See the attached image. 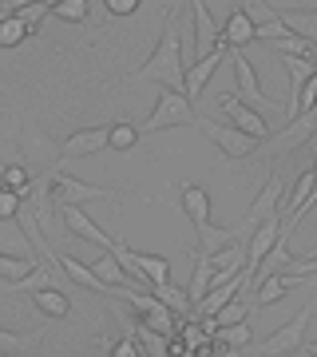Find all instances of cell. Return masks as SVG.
<instances>
[{
	"mask_svg": "<svg viewBox=\"0 0 317 357\" xmlns=\"http://www.w3.org/2000/svg\"><path fill=\"white\" fill-rule=\"evenodd\" d=\"M190 123H199L194 103L183 91H159V103L139 123V135H155V131H167V128H190Z\"/></svg>",
	"mask_w": 317,
	"mask_h": 357,
	"instance_id": "3957f363",
	"label": "cell"
},
{
	"mask_svg": "<svg viewBox=\"0 0 317 357\" xmlns=\"http://www.w3.org/2000/svg\"><path fill=\"white\" fill-rule=\"evenodd\" d=\"M314 310H317V298H314V302H305V306L297 310L286 326H278L270 337H262V342H258V357H286V354L305 349V333H309V318H314Z\"/></svg>",
	"mask_w": 317,
	"mask_h": 357,
	"instance_id": "7a4b0ae2",
	"label": "cell"
},
{
	"mask_svg": "<svg viewBox=\"0 0 317 357\" xmlns=\"http://www.w3.org/2000/svg\"><path fill=\"white\" fill-rule=\"evenodd\" d=\"M250 310H254V306H246V298L238 294V298H234L226 310H218V318H215V321H218V330H222V326H246Z\"/></svg>",
	"mask_w": 317,
	"mask_h": 357,
	"instance_id": "1f68e13d",
	"label": "cell"
},
{
	"mask_svg": "<svg viewBox=\"0 0 317 357\" xmlns=\"http://www.w3.org/2000/svg\"><path fill=\"white\" fill-rule=\"evenodd\" d=\"M194 234H199V243H194V255H218V250H226V246L242 243V230H238V227H215V222L199 227Z\"/></svg>",
	"mask_w": 317,
	"mask_h": 357,
	"instance_id": "e0dca14e",
	"label": "cell"
},
{
	"mask_svg": "<svg viewBox=\"0 0 317 357\" xmlns=\"http://www.w3.org/2000/svg\"><path fill=\"white\" fill-rule=\"evenodd\" d=\"M210 286H215V262H210V255H194V274H190V306H199L206 294H210Z\"/></svg>",
	"mask_w": 317,
	"mask_h": 357,
	"instance_id": "44dd1931",
	"label": "cell"
},
{
	"mask_svg": "<svg viewBox=\"0 0 317 357\" xmlns=\"http://www.w3.org/2000/svg\"><path fill=\"white\" fill-rule=\"evenodd\" d=\"M254 342V330L250 326H222V330L215 333V342L210 345H222V349H242V345Z\"/></svg>",
	"mask_w": 317,
	"mask_h": 357,
	"instance_id": "f546056e",
	"label": "cell"
},
{
	"mask_svg": "<svg viewBox=\"0 0 317 357\" xmlns=\"http://www.w3.org/2000/svg\"><path fill=\"white\" fill-rule=\"evenodd\" d=\"M52 16H60L68 24H84L88 20V0H60V4H52Z\"/></svg>",
	"mask_w": 317,
	"mask_h": 357,
	"instance_id": "d6a6232c",
	"label": "cell"
},
{
	"mask_svg": "<svg viewBox=\"0 0 317 357\" xmlns=\"http://www.w3.org/2000/svg\"><path fill=\"white\" fill-rule=\"evenodd\" d=\"M16 16H20V24L28 28V36H36L40 24H44V16H52V4H16Z\"/></svg>",
	"mask_w": 317,
	"mask_h": 357,
	"instance_id": "4dcf8cb0",
	"label": "cell"
},
{
	"mask_svg": "<svg viewBox=\"0 0 317 357\" xmlns=\"http://www.w3.org/2000/svg\"><path fill=\"white\" fill-rule=\"evenodd\" d=\"M135 143H139V128H135V123H127V119L111 123V131H107V147H111V151H131Z\"/></svg>",
	"mask_w": 317,
	"mask_h": 357,
	"instance_id": "83f0119b",
	"label": "cell"
},
{
	"mask_svg": "<svg viewBox=\"0 0 317 357\" xmlns=\"http://www.w3.org/2000/svg\"><path fill=\"white\" fill-rule=\"evenodd\" d=\"M234 56V96H238L250 112H278L281 103L278 100H270L266 91L258 88V72L250 68V60H246V52H230Z\"/></svg>",
	"mask_w": 317,
	"mask_h": 357,
	"instance_id": "52a82bcc",
	"label": "cell"
},
{
	"mask_svg": "<svg viewBox=\"0 0 317 357\" xmlns=\"http://www.w3.org/2000/svg\"><path fill=\"white\" fill-rule=\"evenodd\" d=\"M314 139H317V107H305L297 119H290L281 131H274L258 151L270 155V159H281V155L297 151V147H305V143H314Z\"/></svg>",
	"mask_w": 317,
	"mask_h": 357,
	"instance_id": "277c9868",
	"label": "cell"
},
{
	"mask_svg": "<svg viewBox=\"0 0 317 357\" xmlns=\"http://www.w3.org/2000/svg\"><path fill=\"white\" fill-rule=\"evenodd\" d=\"M178 199H183V211H187L190 227L199 230L210 222V195H206V187H199V183H183L178 187Z\"/></svg>",
	"mask_w": 317,
	"mask_h": 357,
	"instance_id": "d6986e66",
	"label": "cell"
},
{
	"mask_svg": "<svg viewBox=\"0 0 317 357\" xmlns=\"http://www.w3.org/2000/svg\"><path fill=\"white\" fill-rule=\"evenodd\" d=\"M309 278H297V274H270V278L258 282V298H254V310H270L274 302H281L290 290L305 286Z\"/></svg>",
	"mask_w": 317,
	"mask_h": 357,
	"instance_id": "9a60e30c",
	"label": "cell"
},
{
	"mask_svg": "<svg viewBox=\"0 0 317 357\" xmlns=\"http://www.w3.org/2000/svg\"><path fill=\"white\" fill-rule=\"evenodd\" d=\"M254 32H258V24H254L250 16L242 13V8H234V13L222 20V44H226L230 52H242L254 44Z\"/></svg>",
	"mask_w": 317,
	"mask_h": 357,
	"instance_id": "ac0fdd59",
	"label": "cell"
},
{
	"mask_svg": "<svg viewBox=\"0 0 317 357\" xmlns=\"http://www.w3.org/2000/svg\"><path fill=\"white\" fill-rule=\"evenodd\" d=\"M278 238H281V215L270 218V222H262V227L242 243L246 246V274H258V270H262V262H266L270 250L278 246Z\"/></svg>",
	"mask_w": 317,
	"mask_h": 357,
	"instance_id": "8fae6325",
	"label": "cell"
},
{
	"mask_svg": "<svg viewBox=\"0 0 317 357\" xmlns=\"http://www.w3.org/2000/svg\"><path fill=\"white\" fill-rule=\"evenodd\" d=\"M44 330H32V333H16V330H0V357H20L28 349H36Z\"/></svg>",
	"mask_w": 317,
	"mask_h": 357,
	"instance_id": "7402d4cb",
	"label": "cell"
},
{
	"mask_svg": "<svg viewBox=\"0 0 317 357\" xmlns=\"http://www.w3.org/2000/svg\"><path fill=\"white\" fill-rule=\"evenodd\" d=\"M115 191H107V187H91V183H84V178L68 175V171H56V178H52V203H56V211H68V206H84L88 199H111Z\"/></svg>",
	"mask_w": 317,
	"mask_h": 357,
	"instance_id": "9c48e42d",
	"label": "cell"
},
{
	"mask_svg": "<svg viewBox=\"0 0 317 357\" xmlns=\"http://www.w3.org/2000/svg\"><path fill=\"white\" fill-rule=\"evenodd\" d=\"M107 131H111V123L72 131L60 147V159H88V155H95V151H107Z\"/></svg>",
	"mask_w": 317,
	"mask_h": 357,
	"instance_id": "4fadbf2b",
	"label": "cell"
},
{
	"mask_svg": "<svg viewBox=\"0 0 317 357\" xmlns=\"http://www.w3.org/2000/svg\"><path fill=\"white\" fill-rule=\"evenodd\" d=\"M242 290H246V270H242L238 278H230L226 286H218V290H210V294H206L203 302L194 306V318H218V310H226V306L234 302V298H238Z\"/></svg>",
	"mask_w": 317,
	"mask_h": 357,
	"instance_id": "2e32d148",
	"label": "cell"
},
{
	"mask_svg": "<svg viewBox=\"0 0 317 357\" xmlns=\"http://www.w3.org/2000/svg\"><path fill=\"white\" fill-rule=\"evenodd\" d=\"M199 128H203V135L215 143L226 159H246V155H258V147H262V143H254L250 135H242V131H234L230 123H218V119H203V115H199Z\"/></svg>",
	"mask_w": 317,
	"mask_h": 357,
	"instance_id": "30bf717a",
	"label": "cell"
},
{
	"mask_svg": "<svg viewBox=\"0 0 317 357\" xmlns=\"http://www.w3.org/2000/svg\"><path fill=\"white\" fill-rule=\"evenodd\" d=\"M190 16H194V40H190L187 68L199 64V60H206V56L222 44V24L210 16V4H206V0H190Z\"/></svg>",
	"mask_w": 317,
	"mask_h": 357,
	"instance_id": "8992f818",
	"label": "cell"
},
{
	"mask_svg": "<svg viewBox=\"0 0 317 357\" xmlns=\"http://www.w3.org/2000/svg\"><path fill=\"white\" fill-rule=\"evenodd\" d=\"M20 203H24L20 195H13V191H4V187H0V222H4V218H16V215H20Z\"/></svg>",
	"mask_w": 317,
	"mask_h": 357,
	"instance_id": "e575fe53",
	"label": "cell"
},
{
	"mask_svg": "<svg viewBox=\"0 0 317 357\" xmlns=\"http://www.w3.org/2000/svg\"><path fill=\"white\" fill-rule=\"evenodd\" d=\"M103 8L111 16H131V13H139V0H107Z\"/></svg>",
	"mask_w": 317,
	"mask_h": 357,
	"instance_id": "d590c367",
	"label": "cell"
},
{
	"mask_svg": "<svg viewBox=\"0 0 317 357\" xmlns=\"http://www.w3.org/2000/svg\"><path fill=\"white\" fill-rule=\"evenodd\" d=\"M281 175L278 171H270L266 175V183H262V191L254 195V203H250V211H246V218L238 222V230H242V243L250 238L254 230L262 227V222H270V218H278V211H281Z\"/></svg>",
	"mask_w": 317,
	"mask_h": 357,
	"instance_id": "5b68a950",
	"label": "cell"
},
{
	"mask_svg": "<svg viewBox=\"0 0 317 357\" xmlns=\"http://www.w3.org/2000/svg\"><path fill=\"white\" fill-rule=\"evenodd\" d=\"M0 187L13 191V195H20V199H28V191H32V175H28L20 163H8V167H0Z\"/></svg>",
	"mask_w": 317,
	"mask_h": 357,
	"instance_id": "484cf974",
	"label": "cell"
},
{
	"mask_svg": "<svg viewBox=\"0 0 317 357\" xmlns=\"http://www.w3.org/2000/svg\"><path fill=\"white\" fill-rule=\"evenodd\" d=\"M28 40V28L20 24V16L8 13V16H0V48H20Z\"/></svg>",
	"mask_w": 317,
	"mask_h": 357,
	"instance_id": "f1b7e54d",
	"label": "cell"
},
{
	"mask_svg": "<svg viewBox=\"0 0 317 357\" xmlns=\"http://www.w3.org/2000/svg\"><path fill=\"white\" fill-rule=\"evenodd\" d=\"M56 274L72 278L79 290H88V294H111L100 278H95V274H91V266H84V262H79V258H72V255H60V258H56Z\"/></svg>",
	"mask_w": 317,
	"mask_h": 357,
	"instance_id": "ffe728a7",
	"label": "cell"
},
{
	"mask_svg": "<svg viewBox=\"0 0 317 357\" xmlns=\"http://www.w3.org/2000/svg\"><path fill=\"white\" fill-rule=\"evenodd\" d=\"M218 112L226 115L230 128L242 131V135H250L254 143H266V139H270V123H266L258 112H250V107H246V103L234 96V91H222V96H218Z\"/></svg>",
	"mask_w": 317,
	"mask_h": 357,
	"instance_id": "ba28073f",
	"label": "cell"
},
{
	"mask_svg": "<svg viewBox=\"0 0 317 357\" xmlns=\"http://www.w3.org/2000/svg\"><path fill=\"white\" fill-rule=\"evenodd\" d=\"M107 357H143V349H139V342L131 337V330H127L123 337L111 345V354H107Z\"/></svg>",
	"mask_w": 317,
	"mask_h": 357,
	"instance_id": "836d02e7",
	"label": "cell"
},
{
	"mask_svg": "<svg viewBox=\"0 0 317 357\" xmlns=\"http://www.w3.org/2000/svg\"><path fill=\"white\" fill-rule=\"evenodd\" d=\"M32 306H36L40 314H48V318H68V314H72V298L63 290H36L32 294Z\"/></svg>",
	"mask_w": 317,
	"mask_h": 357,
	"instance_id": "cb8c5ba5",
	"label": "cell"
},
{
	"mask_svg": "<svg viewBox=\"0 0 317 357\" xmlns=\"http://www.w3.org/2000/svg\"><path fill=\"white\" fill-rule=\"evenodd\" d=\"M178 4L167 8V24H163V40L155 44V52L143 60L127 84H163V91H183L187 96V44H183V32H178Z\"/></svg>",
	"mask_w": 317,
	"mask_h": 357,
	"instance_id": "6da1fadb",
	"label": "cell"
},
{
	"mask_svg": "<svg viewBox=\"0 0 317 357\" xmlns=\"http://www.w3.org/2000/svg\"><path fill=\"white\" fill-rule=\"evenodd\" d=\"M305 349H309V354H314V357H317V337H314V342H309V345H305Z\"/></svg>",
	"mask_w": 317,
	"mask_h": 357,
	"instance_id": "74e56055",
	"label": "cell"
},
{
	"mask_svg": "<svg viewBox=\"0 0 317 357\" xmlns=\"http://www.w3.org/2000/svg\"><path fill=\"white\" fill-rule=\"evenodd\" d=\"M36 290H56V270L52 266H36L28 278L8 286V294H36Z\"/></svg>",
	"mask_w": 317,
	"mask_h": 357,
	"instance_id": "d4e9b609",
	"label": "cell"
},
{
	"mask_svg": "<svg viewBox=\"0 0 317 357\" xmlns=\"http://www.w3.org/2000/svg\"><path fill=\"white\" fill-rule=\"evenodd\" d=\"M286 357H314L309 349H297V354H286Z\"/></svg>",
	"mask_w": 317,
	"mask_h": 357,
	"instance_id": "8d00e7d4",
	"label": "cell"
},
{
	"mask_svg": "<svg viewBox=\"0 0 317 357\" xmlns=\"http://www.w3.org/2000/svg\"><path fill=\"white\" fill-rule=\"evenodd\" d=\"M151 298H159V302H163L167 310H171V314H194V310H190V294L183 290V286H175V282H163V286H151Z\"/></svg>",
	"mask_w": 317,
	"mask_h": 357,
	"instance_id": "603a6c76",
	"label": "cell"
},
{
	"mask_svg": "<svg viewBox=\"0 0 317 357\" xmlns=\"http://www.w3.org/2000/svg\"><path fill=\"white\" fill-rule=\"evenodd\" d=\"M63 227L72 230L76 238H84V243H91V246H103V250L111 255L115 238L100 227V222H95V218L88 215V211H84V206H68V211H63Z\"/></svg>",
	"mask_w": 317,
	"mask_h": 357,
	"instance_id": "7c38bea8",
	"label": "cell"
},
{
	"mask_svg": "<svg viewBox=\"0 0 317 357\" xmlns=\"http://www.w3.org/2000/svg\"><path fill=\"white\" fill-rule=\"evenodd\" d=\"M32 270H36V258H20V255H4V250H0V278L8 282V286L28 278Z\"/></svg>",
	"mask_w": 317,
	"mask_h": 357,
	"instance_id": "4316f807",
	"label": "cell"
},
{
	"mask_svg": "<svg viewBox=\"0 0 317 357\" xmlns=\"http://www.w3.org/2000/svg\"><path fill=\"white\" fill-rule=\"evenodd\" d=\"M226 56H230V48H226V44H218V48L210 52L206 60H199V64H190V68H187V100H190V103H194V100H199V96L206 91V84L215 79L218 64H222Z\"/></svg>",
	"mask_w": 317,
	"mask_h": 357,
	"instance_id": "5bb4252c",
	"label": "cell"
}]
</instances>
